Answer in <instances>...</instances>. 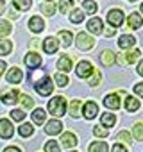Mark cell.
I'll return each mask as SVG.
<instances>
[{
	"mask_svg": "<svg viewBox=\"0 0 143 152\" xmlns=\"http://www.w3.org/2000/svg\"><path fill=\"white\" fill-rule=\"evenodd\" d=\"M48 113L54 115V116H63L66 113V100H64V97L57 95V97L50 99V102H48Z\"/></svg>",
	"mask_w": 143,
	"mask_h": 152,
	"instance_id": "6da1fadb",
	"label": "cell"
},
{
	"mask_svg": "<svg viewBox=\"0 0 143 152\" xmlns=\"http://www.w3.org/2000/svg\"><path fill=\"white\" fill-rule=\"evenodd\" d=\"M34 88H36V91H38L41 97H47V95H50V93H52L54 84H52V81L47 77V75H43V77L34 84Z\"/></svg>",
	"mask_w": 143,
	"mask_h": 152,
	"instance_id": "7a4b0ae2",
	"label": "cell"
},
{
	"mask_svg": "<svg viewBox=\"0 0 143 152\" xmlns=\"http://www.w3.org/2000/svg\"><path fill=\"white\" fill-rule=\"evenodd\" d=\"M93 45H95V39H93L90 34H86V32L77 34V48H81V50H90V48H93Z\"/></svg>",
	"mask_w": 143,
	"mask_h": 152,
	"instance_id": "3957f363",
	"label": "cell"
},
{
	"mask_svg": "<svg viewBox=\"0 0 143 152\" xmlns=\"http://www.w3.org/2000/svg\"><path fill=\"white\" fill-rule=\"evenodd\" d=\"M75 72H77V75H79L81 79H86V77H90V75L95 72V68H93V64H91L90 61H81V63L77 64Z\"/></svg>",
	"mask_w": 143,
	"mask_h": 152,
	"instance_id": "277c9868",
	"label": "cell"
},
{
	"mask_svg": "<svg viewBox=\"0 0 143 152\" xmlns=\"http://www.w3.org/2000/svg\"><path fill=\"white\" fill-rule=\"evenodd\" d=\"M107 22H109V25L111 27H120L122 23H123V13L120 11V9H111L109 13H107Z\"/></svg>",
	"mask_w": 143,
	"mask_h": 152,
	"instance_id": "5b68a950",
	"label": "cell"
},
{
	"mask_svg": "<svg viewBox=\"0 0 143 152\" xmlns=\"http://www.w3.org/2000/svg\"><path fill=\"white\" fill-rule=\"evenodd\" d=\"M13 132H15V127H13V124L9 122V120H6V118H0V138H11L13 136Z\"/></svg>",
	"mask_w": 143,
	"mask_h": 152,
	"instance_id": "8992f818",
	"label": "cell"
},
{
	"mask_svg": "<svg viewBox=\"0 0 143 152\" xmlns=\"http://www.w3.org/2000/svg\"><path fill=\"white\" fill-rule=\"evenodd\" d=\"M97 113H98V106H97L95 102H86V104H84L82 115H84L86 120H93V118L97 116Z\"/></svg>",
	"mask_w": 143,
	"mask_h": 152,
	"instance_id": "52a82bcc",
	"label": "cell"
},
{
	"mask_svg": "<svg viewBox=\"0 0 143 152\" xmlns=\"http://www.w3.org/2000/svg\"><path fill=\"white\" fill-rule=\"evenodd\" d=\"M61 145L66 147V148H72V147H75L77 145V136L74 132H64L61 136Z\"/></svg>",
	"mask_w": 143,
	"mask_h": 152,
	"instance_id": "ba28073f",
	"label": "cell"
},
{
	"mask_svg": "<svg viewBox=\"0 0 143 152\" xmlns=\"http://www.w3.org/2000/svg\"><path fill=\"white\" fill-rule=\"evenodd\" d=\"M61 129H63V124H61L59 120H50V122H47L45 132H47V134H50V136H54V134H59V132H61Z\"/></svg>",
	"mask_w": 143,
	"mask_h": 152,
	"instance_id": "9c48e42d",
	"label": "cell"
},
{
	"mask_svg": "<svg viewBox=\"0 0 143 152\" xmlns=\"http://www.w3.org/2000/svg\"><path fill=\"white\" fill-rule=\"evenodd\" d=\"M20 81H22V70L16 68V66H13V68L7 72V83H9V84H18Z\"/></svg>",
	"mask_w": 143,
	"mask_h": 152,
	"instance_id": "30bf717a",
	"label": "cell"
},
{
	"mask_svg": "<svg viewBox=\"0 0 143 152\" xmlns=\"http://www.w3.org/2000/svg\"><path fill=\"white\" fill-rule=\"evenodd\" d=\"M134 45H136V38H134V36L123 34V36H120V39H118V47H120V48H132Z\"/></svg>",
	"mask_w": 143,
	"mask_h": 152,
	"instance_id": "8fae6325",
	"label": "cell"
},
{
	"mask_svg": "<svg viewBox=\"0 0 143 152\" xmlns=\"http://www.w3.org/2000/svg\"><path fill=\"white\" fill-rule=\"evenodd\" d=\"M57 47H59V43H57L55 38H47V39L43 41V50H45L47 54H55V52H57Z\"/></svg>",
	"mask_w": 143,
	"mask_h": 152,
	"instance_id": "7c38bea8",
	"label": "cell"
},
{
	"mask_svg": "<svg viewBox=\"0 0 143 152\" xmlns=\"http://www.w3.org/2000/svg\"><path fill=\"white\" fill-rule=\"evenodd\" d=\"M25 64H27L29 68L39 66V64H41V56H38L36 52H29V54L25 56Z\"/></svg>",
	"mask_w": 143,
	"mask_h": 152,
	"instance_id": "4fadbf2b",
	"label": "cell"
},
{
	"mask_svg": "<svg viewBox=\"0 0 143 152\" xmlns=\"http://www.w3.org/2000/svg\"><path fill=\"white\" fill-rule=\"evenodd\" d=\"M29 29H31L32 32H41V31L45 29V23H43V20H41L39 16H32V18L29 20Z\"/></svg>",
	"mask_w": 143,
	"mask_h": 152,
	"instance_id": "5bb4252c",
	"label": "cell"
},
{
	"mask_svg": "<svg viewBox=\"0 0 143 152\" xmlns=\"http://www.w3.org/2000/svg\"><path fill=\"white\" fill-rule=\"evenodd\" d=\"M88 31L90 32H93V34H100L104 29H102V20L100 18H91L90 22H88Z\"/></svg>",
	"mask_w": 143,
	"mask_h": 152,
	"instance_id": "9a60e30c",
	"label": "cell"
},
{
	"mask_svg": "<svg viewBox=\"0 0 143 152\" xmlns=\"http://www.w3.org/2000/svg\"><path fill=\"white\" fill-rule=\"evenodd\" d=\"M18 100H20L18 90H11V91H7V93L2 95V102H4V104H16Z\"/></svg>",
	"mask_w": 143,
	"mask_h": 152,
	"instance_id": "2e32d148",
	"label": "cell"
},
{
	"mask_svg": "<svg viewBox=\"0 0 143 152\" xmlns=\"http://www.w3.org/2000/svg\"><path fill=\"white\" fill-rule=\"evenodd\" d=\"M115 61H116V56H115L111 50H104V52L100 54V63H102L104 66H111V64H115Z\"/></svg>",
	"mask_w": 143,
	"mask_h": 152,
	"instance_id": "e0dca14e",
	"label": "cell"
},
{
	"mask_svg": "<svg viewBox=\"0 0 143 152\" xmlns=\"http://www.w3.org/2000/svg\"><path fill=\"white\" fill-rule=\"evenodd\" d=\"M141 16L138 15V13H131L129 15V18H127V25L131 27V29H139L141 27Z\"/></svg>",
	"mask_w": 143,
	"mask_h": 152,
	"instance_id": "ac0fdd59",
	"label": "cell"
},
{
	"mask_svg": "<svg viewBox=\"0 0 143 152\" xmlns=\"http://www.w3.org/2000/svg\"><path fill=\"white\" fill-rule=\"evenodd\" d=\"M57 68L63 70V72H70L72 70V59H70V56H61L57 59Z\"/></svg>",
	"mask_w": 143,
	"mask_h": 152,
	"instance_id": "d6986e66",
	"label": "cell"
},
{
	"mask_svg": "<svg viewBox=\"0 0 143 152\" xmlns=\"http://www.w3.org/2000/svg\"><path fill=\"white\" fill-rule=\"evenodd\" d=\"M104 106L109 107V109H118V107H120V99H118V95H107V97L104 99Z\"/></svg>",
	"mask_w": 143,
	"mask_h": 152,
	"instance_id": "ffe728a7",
	"label": "cell"
},
{
	"mask_svg": "<svg viewBox=\"0 0 143 152\" xmlns=\"http://www.w3.org/2000/svg\"><path fill=\"white\" fill-rule=\"evenodd\" d=\"M125 109H127L129 113H134V111H138V109H139V102H138V99L127 97V99H125Z\"/></svg>",
	"mask_w": 143,
	"mask_h": 152,
	"instance_id": "44dd1931",
	"label": "cell"
},
{
	"mask_svg": "<svg viewBox=\"0 0 143 152\" xmlns=\"http://www.w3.org/2000/svg\"><path fill=\"white\" fill-rule=\"evenodd\" d=\"M45 118H47V111L45 109H34V113H32V122L34 124L41 125L45 122Z\"/></svg>",
	"mask_w": 143,
	"mask_h": 152,
	"instance_id": "7402d4cb",
	"label": "cell"
},
{
	"mask_svg": "<svg viewBox=\"0 0 143 152\" xmlns=\"http://www.w3.org/2000/svg\"><path fill=\"white\" fill-rule=\"evenodd\" d=\"M100 122H102V125H104V127H113V125H115V122H116V116H115L113 113H104V115H102V118H100Z\"/></svg>",
	"mask_w": 143,
	"mask_h": 152,
	"instance_id": "603a6c76",
	"label": "cell"
},
{
	"mask_svg": "<svg viewBox=\"0 0 143 152\" xmlns=\"http://www.w3.org/2000/svg\"><path fill=\"white\" fill-rule=\"evenodd\" d=\"M90 152H107V145L106 141H93L90 147H88Z\"/></svg>",
	"mask_w": 143,
	"mask_h": 152,
	"instance_id": "cb8c5ba5",
	"label": "cell"
},
{
	"mask_svg": "<svg viewBox=\"0 0 143 152\" xmlns=\"http://www.w3.org/2000/svg\"><path fill=\"white\" fill-rule=\"evenodd\" d=\"M13 50V43L9 39H0V56H7Z\"/></svg>",
	"mask_w": 143,
	"mask_h": 152,
	"instance_id": "d4e9b609",
	"label": "cell"
},
{
	"mask_svg": "<svg viewBox=\"0 0 143 152\" xmlns=\"http://www.w3.org/2000/svg\"><path fill=\"white\" fill-rule=\"evenodd\" d=\"M18 132H20V136H23V138H29V136H32V132H34V127H32L31 124H22V125H20V129H18Z\"/></svg>",
	"mask_w": 143,
	"mask_h": 152,
	"instance_id": "484cf974",
	"label": "cell"
},
{
	"mask_svg": "<svg viewBox=\"0 0 143 152\" xmlns=\"http://www.w3.org/2000/svg\"><path fill=\"white\" fill-rule=\"evenodd\" d=\"M13 6H15L18 11H27V9L32 6V2H31V0H13Z\"/></svg>",
	"mask_w": 143,
	"mask_h": 152,
	"instance_id": "4316f807",
	"label": "cell"
},
{
	"mask_svg": "<svg viewBox=\"0 0 143 152\" xmlns=\"http://www.w3.org/2000/svg\"><path fill=\"white\" fill-rule=\"evenodd\" d=\"M141 54H139V50H131V52H127L125 54V63L127 64H132V63H136L138 61V57H139Z\"/></svg>",
	"mask_w": 143,
	"mask_h": 152,
	"instance_id": "83f0119b",
	"label": "cell"
},
{
	"mask_svg": "<svg viewBox=\"0 0 143 152\" xmlns=\"http://www.w3.org/2000/svg\"><path fill=\"white\" fill-rule=\"evenodd\" d=\"M82 7H84V11H86L88 15L97 13V4L93 2V0H84V2H82Z\"/></svg>",
	"mask_w": 143,
	"mask_h": 152,
	"instance_id": "f1b7e54d",
	"label": "cell"
},
{
	"mask_svg": "<svg viewBox=\"0 0 143 152\" xmlns=\"http://www.w3.org/2000/svg\"><path fill=\"white\" fill-rule=\"evenodd\" d=\"M70 115L74 116V118H77L81 115V102L79 100H74V102L70 104Z\"/></svg>",
	"mask_w": 143,
	"mask_h": 152,
	"instance_id": "f546056e",
	"label": "cell"
},
{
	"mask_svg": "<svg viewBox=\"0 0 143 152\" xmlns=\"http://www.w3.org/2000/svg\"><path fill=\"white\" fill-rule=\"evenodd\" d=\"M82 20H84V13L81 9H75L74 13L70 15V22H74V23H81Z\"/></svg>",
	"mask_w": 143,
	"mask_h": 152,
	"instance_id": "4dcf8cb0",
	"label": "cell"
},
{
	"mask_svg": "<svg viewBox=\"0 0 143 152\" xmlns=\"http://www.w3.org/2000/svg\"><path fill=\"white\" fill-rule=\"evenodd\" d=\"M11 23L9 22H6V20H0V36H7V34H11Z\"/></svg>",
	"mask_w": 143,
	"mask_h": 152,
	"instance_id": "1f68e13d",
	"label": "cell"
},
{
	"mask_svg": "<svg viewBox=\"0 0 143 152\" xmlns=\"http://www.w3.org/2000/svg\"><path fill=\"white\" fill-rule=\"evenodd\" d=\"M41 11H43L47 16H52V15L55 13V6H54V4L50 2V0H48L47 4H41Z\"/></svg>",
	"mask_w": 143,
	"mask_h": 152,
	"instance_id": "d6a6232c",
	"label": "cell"
},
{
	"mask_svg": "<svg viewBox=\"0 0 143 152\" xmlns=\"http://www.w3.org/2000/svg\"><path fill=\"white\" fill-rule=\"evenodd\" d=\"M132 134L138 141H143V124H136L132 127Z\"/></svg>",
	"mask_w": 143,
	"mask_h": 152,
	"instance_id": "836d02e7",
	"label": "cell"
},
{
	"mask_svg": "<svg viewBox=\"0 0 143 152\" xmlns=\"http://www.w3.org/2000/svg\"><path fill=\"white\" fill-rule=\"evenodd\" d=\"M59 39L63 41L64 47H68V45L72 43V32H68V31H61V32H59Z\"/></svg>",
	"mask_w": 143,
	"mask_h": 152,
	"instance_id": "e575fe53",
	"label": "cell"
},
{
	"mask_svg": "<svg viewBox=\"0 0 143 152\" xmlns=\"http://www.w3.org/2000/svg\"><path fill=\"white\" fill-rule=\"evenodd\" d=\"M72 6H74V0H61L59 2V11L61 13H68L72 9Z\"/></svg>",
	"mask_w": 143,
	"mask_h": 152,
	"instance_id": "d590c367",
	"label": "cell"
},
{
	"mask_svg": "<svg viewBox=\"0 0 143 152\" xmlns=\"http://www.w3.org/2000/svg\"><path fill=\"white\" fill-rule=\"evenodd\" d=\"M9 115H11V118H13L15 122H22V120L25 118V113H23V109H13Z\"/></svg>",
	"mask_w": 143,
	"mask_h": 152,
	"instance_id": "8d00e7d4",
	"label": "cell"
},
{
	"mask_svg": "<svg viewBox=\"0 0 143 152\" xmlns=\"http://www.w3.org/2000/svg\"><path fill=\"white\" fill-rule=\"evenodd\" d=\"M54 81H55V83H57V86H61V88H64V86L68 84L66 75H63V73H55V75H54Z\"/></svg>",
	"mask_w": 143,
	"mask_h": 152,
	"instance_id": "74e56055",
	"label": "cell"
},
{
	"mask_svg": "<svg viewBox=\"0 0 143 152\" xmlns=\"http://www.w3.org/2000/svg\"><path fill=\"white\" fill-rule=\"evenodd\" d=\"M20 102H22V106H23L25 109H31V107H34V100H32L29 95H23V97H20Z\"/></svg>",
	"mask_w": 143,
	"mask_h": 152,
	"instance_id": "f35d334b",
	"label": "cell"
},
{
	"mask_svg": "<svg viewBox=\"0 0 143 152\" xmlns=\"http://www.w3.org/2000/svg\"><path fill=\"white\" fill-rule=\"evenodd\" d=\"M45 152H59V145H57V141H54V140L47 141V143H45Z\"/></svg>",
	"mask_w": 143,
	"mask_h": 152,
	"instance_id": "ab89813d",
	"label": "cell"
},
{
	"mask_svg": "<svg viewBox=\"0 0 143 152\" xmlns=\"http://www.w3.org/2000/svg\"><path fill=\"white\" fill-rule=\"evenodd\" d=\"M116 140H118V141H127V143H132V138H131V134H129V132H125V131L118 132V134H116Z\"/></svg>",
	"mask_w": 143,
	"mask_h": 152,
	"instance_id": "60d3db41",
	"label": "cell"
},
{
	"mask_svg": "<svg viewBox=\"0 0 143 152\" xmlns=\"http://www.w3.org/2000/svg\"><path fill=\"white\" fill-rule=\"evenodd\" d=\"M93 134L98 136V138H106V136H107V129H102L100 125H97V127L93 129Z\"/></svg>",
	"mask_w": 143,
	"mask_h": 152,
	"instance_id": "b9f144b4",
	"label": "cell"
},
{
	"mask_svg": "<svg viewBox=\"0 0 143 152\" xmlns=\"http://www.w3.org/2000/svg\"><path fill=\"white\" fill-rule=\"evenodd\" d=\"M98 83H100V72L95 70V72H93V77L90 79V86H97Z\"/></svg>",
	"mask_w": 143,
	"mask_h": 152,
	"instance_id": "7bdbcfd3",
	"label": "cell"
},
{
	"mask_svg": "<svg viewBox=\"0 0 143 152\" xmlns=\"http://www.w3.org/2000/svg\"><path fill=\"white\" fill-rule=\"evenodd\" d=\"M134 93L139 95V97H143V83H139V84L134 86Z\"/></svg>",
	"mask_w": 143,
	"mask_h": 152,
	"instance_id": "ee69618b",
	"label": "cell"
},
{
	"mask_svg": "<svg viewBox=\"0 0 143 152\" xmlns=\"http://www.w3.org/2000/svg\"><path fill=\"white\" fill-rule=\"evenodd\" d=\"M113 152H127V148L123 145H120V143H115L113 145Z\"/></svg>",
	"mask_w": 143,
	"mask_h": 152,
	"instance_id": "f6af8a7d",
	"label": "cell"
},
{
	"mask_svg": "<svg viewBox=\"0 0 143 152\" xmlns=\"http://www.w3.org/2000/svg\"><path fill=\"white\" fill-rule=\"evenodd\" d=\"M4 152H22V150L16 147H7V148H4Z\"/></svg>",
	"mask_w": 143,
	"mask_h": 152,
	"instance_id": "bcb514c9",
	"label": "cell"
},
{
	"mask_svg": "<svg viewBox=\"0 0 143 152\" xmlns=\"http://www.w3.org/2000/svg\"><path fill=\"white\" fill-rule=\"evenodd\" d=\"M138 73L143 77V59H141V61H139V64H138Z\"/></svg>",
	"mask_w": 143,
	"mask_h": 152,
	"instance_id": "7dc6e473",
	"label": "cell"
},
{
	"mask_svg": "<svg viewBox=\"0 0 143 152\" xmlns=\"http://www.w3.org/2000/svg\"><path fill=\"white\" fill-rule=\"evenodd\" d=\"M104 34H106V36H113V34H115V27H113V29H106Z\"/></svg>",
	"mask_w": 143,
	"mask_h": 152,
	"instance_id": "c3c4849f",
	"label": "cell"
},
{
	"mask_svg": "<svg viewBox=\"0 0 143 152\" xmlns=\"http://www.w3.org/2000/svg\"><path fill=\"white\" fill-rule=\"evenodd\" d=\"M4 70H6V63H4V61H0V75L4 73Z\"/></svg>",
	"mask_w": 143,
	"mask_h": 152,
	"instance_id": "681fc988",
	"label": "cell"
},
{
	"mask_svg": "<svg viewBox=\"0 0 143 152\" xmlns=\"http://www.w3.org/2000/svg\"><path fill=\"white\" fill-rule=\"evenodd\" d=\"M4 9H6V4H4V0H0V15L4 13Z\"/></svg>",
	"mask_w": 143,
	"mask_h": 152,
	"instance_id": "f907efd6",
	"label": "cell"
},
{
	"mask_svg": "<svg viewBox=\"0 0 143 152\" xmlns=\"http://www.w3.org/2000/svg\"><path fill=\"white\" fill-rule=\"evenodd\" d=\"M141 13H143V4H141Z\"/></svg>",
	"mask_w": 143,
	"mask_h": 152,
	"instance_id": "816d5d0a",
	"label": "cell"
},
{
	"mask_svg": "<svg viewBox=\"0 0 143 152\" xmlns=\"http://www.w3.org/2000/svg\"><path fill=\"white\" fill-rule=\"evenodd\" d=\"M68 152H75V150H68Z\"/></svg>",
	"mask_w": 143,
	"mask_h": 152,
	"instance_id": "f5cc1de1",
	"label": "cell"
},
{
	"mask_svg": "<svg viewBox=\"0 0 143 152\" xmlns=\"http://www.w3.org/2000/svg\"><path fill=\"white\" fill-rule=\"evenodd\" d=\"M131 2H136V0H131Z\"/></svg>",
	"mask_w": 143,
	"mask_h": 152,
	"instance_id": "db71d44e",
	"label": "cell"
},
{
	"mask_svg": "<svg viewBox=\"0 0 143 152\" xmlns=\"http://www.w3.org/2000/svg\"><path fill=\"white\" fill-rule=\"evenodd\" d=\"M47 2H48V0H47Z\"/></svg>",
	"mask_w": 143,
	"mask_h": 152,
	"instance_id": "11a10c76",
	"label": "cell"
}]
</instances>
